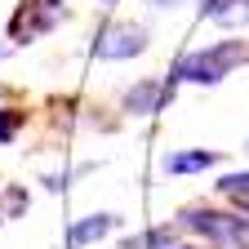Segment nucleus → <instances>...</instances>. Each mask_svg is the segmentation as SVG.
<instances>
[{
    "instance_id": "1",
    "label": "nucleus",
    "mask_w": 249,
    "mask_h": 249,
    "mask_svg": "<svg viewBox=\"0 0 249 249\" xmlns=\"http://www.w3.org/2000/svg\"><path fill=\"white\" fill-rule=\"evenodd\" d=\"M245 58H249V45H240V40H218L209 49L182 53L174 62V71H169V85H178V80H187V85H218L223 76H231V67L245 62Z\"/></svg>"
},
{
    "instance_id": "2",
    "label": "nucleus",
    "mask_w": 249,
    "mask_h": 249,
    "mask_svg": "<svg viewBox=\"0 0 249 249\" xmlns=\"http://www.w3.org/2000/svg\"><path fill=\"white\" fill-rule=\"evenodd\" d=\"M182 227L200 231L205 240H213L218 249H245L249 245V218L240 213H223V209H187Z\"/></svg>"
},
{
    "instance_id": "3",
    "label": "nucleus",
    "mask_w": 249,
    "mask_h": 249,
    "mask_svg": "<svg viewBox=\"0 0 249 249\" xmlns=\"http://www.w3.org/2000/svg\"><path fill=\"white\" fill-rule=\"evenodd\" d=\"M147 49V31L134 22H103L98 36H93V58L103 62H120V58H134Z\"/></svg>"
},
{
    "instance_id": "4",
    "label": "nucleus",
    "mask_w": 249,
    "mask_h": 249,
    "mask_svg": "<svg viewBox=\"0 0 249 249\" xmlns=\"http://www.w3.org/2000/svg\"><path fill=\"white\" fill-rule=\"evenodd\" d=\"M169 93H174V85H165V80H138L129 93H124V107H129L134 116H156Z\"/></svg>"
},
{
    "instance_id": "5",
    "label": "nucleus",
    "mask_w": 249,
    "mask_h": 249,
    "mask_svg": "<svg viewBox=\"0 0 249 249\" xmlns=\"http://www.w3.org/2000/svg\"><path fill=\"white\" fill-rule=\"evenodd\" d=\"M200 18L218 27H240L249 22V0H200Z\"/></svg>"
},
{
    "instance_id": "6",
    "label": "nucleus",
    "mask_w": 249,
    "mask_h": 249,
    "mask_svg": "<svg viewBox=\"0 0 249 249\" xmlns=\"http://www.w3.org/2000/svg\"><path fill=\"white\" fill-rule=\"evenodd\" d=\"M107 231H116V213H89V218H80V223L67 231V245L80 249V245H89V240H103Z\"/></svg>"
},
{
    "instance_id": "7",
    "label": "nucleus",
    "mask_w": 249,
    "mask_h": 249,
    "mask_svg": "<svg viewBox=\"0 0 249 249\" xmlns=\"http://www.w3.org/2000/svg\"><path fill=\"white\" fill-rule=\"evenodd\" d=\"M160 165H165V174H200V169L218 165V151H174Z\"/></svg>"
},
{
    "instance_id": "8",
    "label": "nucleus",
    "mask_w": 249,
    "mask_h": 249,
    "mask_svg": "<svg viewBox=\"0 0 249 249\" xmlns=\"http://www.w3.org/2000/svg\"><path fill=\"white\" fill-rule=\"evenodd\" d=\"M174 240H178L174 227H151V231H142V236H129L120 249H174Z\"/></svg>"
},
{
    "instance_id": "9",
    "label": "nucleus",
    "mask_w": 249,
    "mask_h": 249,
    "mask_svg": "<svg viewBox=\"0 0 249 249\" xmlns=\"http://www.w3.org/2000/svg\"><path fill=\"white\" fill-rule=\"evenodd\" d=\"M218 192H227V196H236L240 205H249V169H240V174H227L223 182H218Z\"/></svg>"
},
{
    "instance_id": "10",
    "label": "nucleus",
    "mask_w": 249,
    "mask_h": 249,
    "mask_svg": "<svg viewBox=\"0 0 249 249\" xmlns=\"http://www.w3.org/2000/svg\"><path fill=\"white\" fill-rule=\"evenodd\" d=\"M22 111H14V107H5V111H0V142H14V134L22 129Z\"/></svg>"
},
{
    "instance_id": "11",
    "label": "nucleus",
    "mask_w": 249,
    "mask_h": 249,
    "mask_svg": "<svg viewBox=\"0 0 249 249\" xmlns=\"http://www.w3.org/2000/svg\"><path fill=\"white\" fill-rule=\"evenodd\" d=\"M151 5H156V9H174L178 0H151Z\"/></svg>"
},
{
    "instance_id": "12",
    "label": "nucleus",
    "mask_w": 249,
    "mask_h": 249,
    "mask_svg": "<svg viewBox=\"0 0 249 249\" xmlns=\"http://www.w3.org/2000/svg\"><path fill=\"white\" fill-rule=\"evenodd\" d=\"M98 5H120V0H98Z\"/></svg>"
}]
</instances>
